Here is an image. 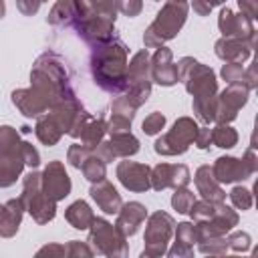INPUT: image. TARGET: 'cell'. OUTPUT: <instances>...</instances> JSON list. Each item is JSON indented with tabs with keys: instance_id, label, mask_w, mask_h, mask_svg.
<instances>
[{
	"instance_id": "obj_14",
	"label": "cell",
	"mask_w": 258,
	"mask_h": 258,
	"mask_svg": "<svg viewBox=\"0 0 258 258\" xmlns=\"http://www.w3.org/2000/svg\"><path fill=\"white\" fill-rule=\"evenodd\" d=\"M119 8L129 14V16H135L139 10H141V0H119Z\"/></svg>"
},
{
	"instance_id": "obj_13",
	"label": "cell",
	"mask_w": 258,
	"mask_h": 258,
	"mask_svg": "<svg viewBox=\"0 0 258 258\" xmlns=\"http://www.w3.org/2000/svg\"><path fill=\"white\" fill-rule=\"evenodd\" d=\"M91 161H93L91 167L85 165V173H87V177H89L91 181H95V179H103V173H105L103 163H97V159H91Z\"/></svg>"
},
{
	"instance_id": "obj_10",
	"label": "cell",
	"mask_w": 258,
	"mask_h": 258,
	"mask_svg": "<svg viewBox=\"0 0 258 258\" xmlns=\"http://www.w3.org/2000/svg\"><path fill=\"white\" fill-rule=\"evenodd\" d=\"M214 141L220 145V147H232L234 141H236V133L228 127H218L214 131Z\"/></svg>"
},
{
	"instance_id": "obj_4",
	"label": "cell",
	"mask_w": 258,
	"mask_h": 258,
	"mask_svg": "<svg viewBox=\"0 0 258 258\" xmlns=\"http://www.w3.org/2000/svg\"><path fill=\"white\" fill-rule=\"evenodd\" d=\"M119 173V179L123 181V185L131 187V189H145L149 185L147 181V173L149 169L145 165H137V163H129V161H123L117 169Z\"/></svg>"
},
{
	"instance_id": "obj_15",
	"label": "cell",
	"mask_w": 258,
	"mask_h": 258,
	"mask_svg": "<svg viewBox=\"0 0 258 258\" xmlns=\"http://www.w3.org/2000/svg\"><path fill=\"white\" fill-rule=\"evenodd\" d=\"M222 0H196L194 2V8L200 12V14H206V12H210V8L214 6V4H220Z\"/></svg>"
},
{
	"instance_id": "obj_11",
	"label": "cell",
	"mask_w": 258,
	"mask_h": 258,
	"mask_svg": "<svg viewBox=\"0 0 258 258\" xmlns=\"http://www.w3.org/2000/svg\"><path fill=\"white\" fill-rule=\"evenodd\" d=\"M163 123H165L163 115H161V113H153L151 117H147V119L143 121V131L149 133V135H153V133H157V131L163 127Z\"/></svg>"
},
{
	"instance_id": "obj_6",
	"label": "cell",
	"mask_w": 258,
	"mask_h": 258,
	"mask_svg": "<svg viewBox=\"0 0 258 258\" xmlns=\"http://www.w3.org/2000/svg\"><path fill=\"white\" fill-rule=\"evenodd\" d=\"M91 194H93V198L101 204V208L107 212V214H113V212H117V208H119V196H117V191L109 185V183H101L99 187H93L91 189Z\"/></svg>"
},
{
	"instance_id": "obj_16",
	"label": "cell",
	"mask_w": 258,
	"mask_h": 258,
	"mask_svg": "<svg viewBox=\"0 0 258 258\" xmlns=\"http://www.w3.org/2000/svg\"><path fill=\"white\" fill-rule=\"evenodd\" d=\"M38 2H40V0H18V6H20V10H22L24 14H32V12H36Z\"/></svg>"
},
{
	"instance_id": "obj_9",
	"label": "cell",
	"mask_w": 258,
	"mask_h": 258,
	"mask_svg": "<svg viewBox=\"0 0 258 258\" xmlns=\"http://www.w3.org/2000/svg\"><path fill=\"white\" fill-rule=\"evenodd\" d=\"M69 220L75 224V228H87V222L91 220V212H89V206L85 202H77L69 208Z\"/></svg>"
},
{
	"instance_id": "obj_2",
	"label": "cell",
	"mask_w": 258,
	"mask_h": 258,
	"mask_svg": "<svg viewBox=\"0 0 258 258\" xmlns=\"http://www.w3.org/2000/svg\"><path fill=\"white\" fill-rule=\"evenodd\" d=\"M194 137H196V125H194L189 119H181V121L175 123L173 131H171L167 137H163V139H159V141L155 143V151L159 153L165 145L171 143L173 147H171L169 153H181V151L187 149V143H189Z\"/></svg>"
},
{
	"instance_id": "obj_1",
	"label": "cell",
	"mask_w": 258,
	"mask_h": 258,
	"mask_svg": "<svg viewBox=\"0 0 258 258\" xmlns=\"http://www.w3.org/2000/svg\"><path fill=\"white\" fill-rule=\"evenodd\" d=\"M183 20H185V2L183 0H171L157 14V20L151 24V28L145 32V44L155 46V44L171 38L179 30Z\"/></svg>"
},
{
	"instance_id": "obj_12",
	"label": "cell",
	"mask_w": 258,
	"mask_h": 258,
	"mask_svg": "<svg viewBox=\"0 0 258 258\" xmlns=\"http://www.w3.org/2000/svg\"><path fill=\"white\" fill-rule=\"evenodd\" d=\"M189 204H191V194L189 191H177L173 196V206L177 208V212H187L189 210Z\"/></svg>"
},
{
	"instance_id": "obj_7",
	"label": "cell",
	"mask_w": 258,
	"mask_h": 258,
	"mask_svg": "<svg viewBox=\"0 0 258 258\" xmlns=\"http://www.w3.org/2000/svg\"><path fill=\"white\" fill-rule=\"evenodd\" d=\"M163 62L159 60V56H155V81L161 85H173L177 81V71L173 67H169V50H159Z\"/></svg>"
},
{
	"instance_id": "obj_8",
	"label": "cell",
	"mask_w": 258,
	"mask_h": 258,
	"mask_svg": "<svg viewBox=\"0 0 258 258\" xmlns=\"http://www.w3.org/2000/svg\"><path fill=\"white\" fill-rule=\"evenodd\" d=\"M216 173H218V179H222V181L240 179L242 177V163L238 159H232V157H222V159H218Z\"/></svg>"
},
{
	"instance_id": "obj_5",
	"label": "cell",
	"mask_w": 258,
	"mask_h": 258,
	"mask_svg": "<svg viewBox=\"0 0 258 258\" xmlns=\"http://www.w3.org/2000/svg\"><path fill=\"white\" fill-rule=\"evenodd\" d=\"M20 169H22V161L12 153L4 151L0 155V185H10L20 173Z\"/></svg>"
},
{
	"instance_id": "obj_3",
	"label": "cell",
	"mask_w": 258,
	"mask_h": 258,
	"mask_svg": "<svg viewBox=\"0 0 258 258\" xmlns=\"http://www.w3.org/2000/svg\"><path fill=\"white\" fill-rule=\"evenodd\" d=\"M44 183H46V196H52L54 200L62 198L69 194L71 189V181L67 177V173L62 171L60 163H50L44 171Z\"/></svg>"
}]
</instances>
